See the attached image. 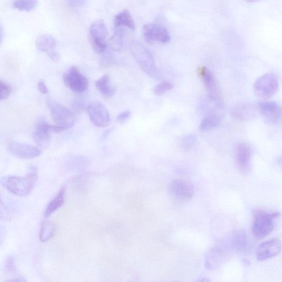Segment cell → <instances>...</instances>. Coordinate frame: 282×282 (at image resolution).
<instances>
[{
	"mask_svg": "<svg viewBox=\"0 0 282 282\" xmlns=\"http://www.w3.org/2000/svg\"><path fill=\"white\" fill-rule=\"evenodd\" d=\"M134 58L145 72L152 77H157L158 72L152 53L139 42L134 41L130 46Z\"/></svg>",
	"mask_w": 282,
	"mask_h": 282,
	"instance_id": "3957f363",
	"label": "cell"
},
{
	"mask_svg": "<svg viewBox=\"0 0 282 282\" xmlns=\"http://www.w3.org/2000/svg\"><path fill=\"white\" fill-rule=\"evenodd\" d=\"M90 39L105 41L108 35L107 26L102 19H98L91 25L89 28Z\"/></svg>",
	"mask_w": 282,
	"mask_h": 282,
	"instance_id": "d6986e66",
	"label": "cell"
},
{
	"mask_svg": "<svg viewBox=\"0 0 282 282\" xmlns=\"http://www.w3.org/2000/svg\"><path fill=\"white\" fill-rule=\"evenodd\" d=\"M223 251L215 248L209 251L206 257V266L209 269H215L220 264L223 257Z\"/></svg>",
	"mask_w": 282,
	"mask_h": 282,
	"instance_id": "484cf974",
	"label": "cell"
},
{
	"mask_svg": "<svg viewBox=\"0 0 282 282\" xmlns=\"http://www.w3.org/2000/svg\"><path fill=\"white\" fill-rule=\"evenodd\" d=\"M207 91L210 100L221 103V92L215 77L207 67L202 66L197 70Z\"/></svg>",
	"mask_w": 282,
	"mask_h": 282,
	"instance_id": "ba28073f",
	"label": "cell"
},
{
	"mask_svg": "<svg viewBox=\"0 0 282 282\" xmlns=\"http://www.w3.org/2000/svg\"><path fill=\"white\" fill-rule=\"evenodd\" d=\"M143 34L145 39L148 43L159 41L161 43H167L171 40L166 28L160 25L150 24L144 26Z\"/></svg>",
	"mask_w": 282,
	"mask_h": 282,
	"instance_id": "8fae6325",
	"label": "cell"
},
{
	"mask_svg": "<svg viewBox=\"0 0 282 282\" xmlns=\"http://www.w3.org/2000/svg\"><path fill=\"white\" fill-rule=\"evenodd\" d=\"M38 89L40 92L43 95L47 94L49 91L46 84L43 81H40L38 82Z\"/></svg>",
	"mask_w": 282,
	"mask_h": 282,
	"instance_id": "e575fe53",
	"label": "cell"
},
{
	"mask_svg": "<svg viewBox=\"0 0 282 282\" xmlns=\"http://www.w3.org/2000/svg\"><path fill=\"white\" fill-rule=\"evenodd\" d=\"M125 30L121 27L116 28L113 35L109 40V45L112 50L119 52L124 48Z\"/></svg>",
	"mask_w": 282,
	"mask_h": 282,
	"instance_id": "d4e9b609",
	"label": "cell"
},
{
	"mask_svg": "<svg viewBox=\"0 0 282 282\" xmlns=\"http://www.w3.org/2000/svg\"><path fill=\"white\" fill-rule=\"evenodd\" d=\"M63 130L56 125H49L45 122L39 123L33 133V138L35 143L41 147H46L50 144L51 133L59 132Z\"/></svg>",
	"mask_w": 282,
	"mask_h": 282,
	"instance_id": "4fadbf2b",
	"label": "cell"
},
{
	"mask_svg": "<svg viewBox=\"0 0 282 282\" xmlns=\"http://www.w3.org/2000/svg\"><path fill=\"white\" fill-rule=\"evenodd\" d=\"M252 151L250 146L246 143H239L236 148V163L239 171L248 174L251 170Z\"/></svg>",
	"mask_w": 282,
	"mask_h": 282,
	"instance_id": "5bb4252c",
	"label": "cell"
},
{
	"mask_svg": "<svg viewBox=\"0 0 282 282\" xmlns=\"http://www.w3.org/2000/svg\"><path fill=\"white\" fill-rule=\"evenodd\" d=\"M279 81L276 75L268 73L259 77L253 86L255 93L260 98L267 100L277 93Z\"/></svg>",
	"mask_w": 282,
	"mask_h": 282,
	"instance_id": "5b68a950",
	"label": "cell"
},
{
	"mask_svg": "<svg viewBox=\"0 0 282 282\" xmlns=\"http://www.w3.org/2000/svg\"><path fill=\"white\" fill-rule=\"evenodd\" d=\"M196 137L194 134L182 137L179 140L178 147L182 151L189 152L191 151L196 145Z\"/></svg>",
	"mask_w": 282,
	"mask_h": 282,
	"instance_id": "83f0119b",
	"label": "cell"
},
{
	"mask_svg": "<svg viewBox=\"0 0 282 282\" xmlns=\"http://www.w3.org/2000/svg\"><path fill=\"white\" fill-rule=\"evenodd\" d=\"M38 171L36 167L30 168L27 174L22 176H6L2 180V185L11 193L20 197L30 195L36 184Z\"/></svg>",
	"mask_w": 282,
	"mask_h": 282,
	"instance_id": "6da1fadb",
	"label": "cell"
},
{
	"mask_svg": "<svg viewBox=\"0 0 282 282\" xmlns=\"http://www.w3.org/2000/svg\"><path fill=\"white\" fill-rule=\"evenodd\" d=\"M66 189L62 187L54 198L48 203L44 212V217L48 218L60 208L65 203Z\"/></svg>",
	"mask_w": 282,
	"mask_h": 282,
	"instance_id": "44dd1931",
	"label": "cell"
},
{
	"mask_svg": "<svg viewBox=\"0 0 282 282\" xmlns=\"http://www.w3.org/2000/svg\"><path fill=\"white\" fill-rule=\"evenodd\" d=\"M65 85L75 92L85 91L88 86V80L76 66L68 69L63 76Z\"/></svg>",
	"mask_w": 282,
	"mask_h": 282,
	"instance_id": "52a82bcc",
	"label": "cell"
},
{
	"mask_svg": "<svg viewBox=\"0 0 282 282\" xmlns=\"http://www.w3.org/2000/svg\"><path fill=\"white\" fill-rule=\"evenodd\" d=\"M9 152L17 158L24 159H31L38 157L41 151L34 146L11 141L8 144Z\"/></svg>",
	"mask_w": 282,
	"mask_h": 282,
	"instance_id": "30bf717a",
	"label": "cell"
},
{
	"mask_svg": "<svg viewBox=\"0 0 282 282\" xmlns=\"http://www.w3.org/2000/svg\"><path fill=\"white\" fill-rule=\"evenodd\" d=\"M281 250V243L278 239L274 238L261 244L256 251V257L259 261L270 259L279 254Z\"/></svg>",
	"mask_w": 282,
	"mask_h": 282,
	"instance_id": "9a60e30c",
	"label": "cell"
},
{
	"mask_svg": "<svg viewBox=\"0 0 282 282\" xmlns=\"http://www.w3.org/2000/svg\"><path fill=\"white\" fill-rule=\"evenodd\" d=\"M91 46L96 53L102 54L107 51L108 45L105 41L90 39Z\"/></svg>",
	"mask_w": 282,
	"mask_h": 282,
	"instance_id": "4dcf8cb0",
	"label": "cell"
},
{
	"mask_svg": "<svg viewBox=\"0 0 282 282\" xmlns=\"http://www.w3.org/2000/svg\"><path fill=\"white\" fill-rule=\"evenodd\" d=\"M232 115L239 120L250 119L255 115V108L249 103H240L231 110Z\"/></svg>",
	"mask_w": 282,
	"mask_h": 282,
	"instance_id": "ac0fdd59",
	"label": "cell"
},
{
	"mask_svg": "<svg viewBox=\"0 0 282 282\" xmlns=\"http://www.w3.org/2000/svg\"><path fill=\"white\" fill-rule=\"evenodd\" d=\"M56 41L51 35H41L37 40L36 46L38 50L45 53L53 61L57 62L60 58V55L56 51Z\"/></svg>",
	"mask_w": 282,
	"mask_h": 282,
	"instance_id": "2e32d148",
	"label": "cell"
},
{
	"mask_svg": "<svg viewBox=\"0 0 282 282\" xmlns=\"http://www.w3.org/2000/svg\"><path fill=\"white\" fill-rule=\"evenodd\" d=\"M174 88L173 84L164 82L158 84L154 88L153 92L155 95L157 96H161L167 92V91L172 90Z\"/></svg>",
	"mask_w": 282,
	"mask_h": 282,
	"instance_id": "f546056e",
	"label": "cell"
},
{
	"mask_svg": "<svg viewBox=\"0 0 282 282\" xmlns=\"http://www.w3.org/2000/svg\"><path fill=\"white\" fill-rule=\"evenodd\" d=\"M131 115V112L125 111L120 114L116 118V121L120 124H124L129 119Z\"/></svg>",
	"mask_w": 282,
	"mask_h": 282,
	"instance_id": "836d02e7",
	"label": "cell"
},
{
	"mask_svg": "<svg viewBox=\"0 0 282 282\" xmlns=\"http://www.w3.org/2000/svg\"><path fill=\"white\" fill-rule=\"evenodd\" d=\"M37 0H31V1H15L13 3L14 8L20 11L30 12L34 10L38 4Z\"/></svg>",
	"mask_w": 282,
	"mask_h": 282,
	"instance_id": "f1b7e54d",
	"label": "cell"
},
{
	"mask_svg": "<svg viewBox=\"0 0 282 282\" xmlns=\"http://www.w3.org/2000/svg\"><path fill=\"white\" fill-rule=\"evenodd\" d=\"M87 2L83 1V0H72V1H68L67 3L72 6L77 7L85 5Z\"/></svg>",
	"mask_w": 282,
	"mask_h": 282,
	"instance_id": "8d00e7d4",
	"label": "cell"
},
{
	"mask_svg": "<svg viewBox=\"0 0 282 282\" xmlns=\"http://www.w3.org/2000/svg\"><path fill=\"white\" fill-rule=\"evenodd\" d=\"M96 86L98 90L105 97H113L116 91V89L111 84L110 77L105 75L96 82Z\"/></svg>",
	"mask_w": 282,
	"mask_h": 282,
	"instance_id": "603a6c76",
	"label": "cell"
},
{
	"mask_svg": "<svg viewBox=\"0 0 282 282\" xmlns=\"http://www.w3.org/2000/svg\"><path fill=\"white\" fill-rule=\"evenodd\" d=\"M168 192L174 200L189 201L194 196L195 187L191 182L187 180L175 179L169 184Z\"/></svg>",
	"mask_w": 282,
	"mask_h": 282,
	"instance_id": "8992f818",
	"label": "cell"
},
{
	"mask_svg": "<svg viewBox=\"0 0 282 282\" xmlns=\"http://www.w3.org/2000/svg\"><path fill=\"white\" fill-rule=\"evenodd\" d=\"M248 246L247 237L242 230H238L233 232L229 240V246L232 250L241 252L245 250Z\"/></svg>",
	"mask_w": 282,
	"mask_h": 282,
	"instance_id": "7402d4cb",
	"label": "cell"
},
{
	"mask_svg": "<svg viewBox=\"0 0 282 282\" xmlns=\"http://www.w3.org/2000/svg\"><path fill=\"white\" fill-rule=\"evenodd\" d=\"M114 25L116 28L125 27L129 29L135 30V25L130 13L125 10L116 15L114 19Z\"/></svg>",
	"mask_w": 282,
	"mask_h": 282,
	"instance_id": "cb8c5ba5",
	"label": "cell"
},
{
	"mask_svg": "<svg viewBox=\"0 0 282 282\" xmlns=\"http://www.w3.org/2000/svg\"><path fill=\"white\" fill-rule=\"evenodd\" d=\"M87 111L91 122L96 126L104 128L110 125L111 119L109 111L100 102L89 104Z\"/></svg>",
	"mask_w": 282,
	"mask_h": 282,
	"instance_id": "9c48e42d",
	"label": "cell"
},
{
	"mask_svg": "<svg viewBox=\"0 0 282 282\" xmlns=\"http://www.w3.org/2000/svg\"><path fill=\"white\" fill-rule=\"evenodd\" d=\"M114 62L113 57L109 53H104L101 58V65L103 67L110 66Z\"/></svg>",
	"mask_w": 282,
	"mask_h": 282,
	"instance_id": "d6a6232c",
	"label": "cell"
},
{
	"mask_svg": "<svg viewBox=\"0 0 282 282\" xmlns=\"http://www.w3.org/2000/svg\"><path fill=\"white\" fill-rule=\"evenodd\" d=\"M277 212L256 210L253 213L252 226L253 234L258 239L270 235L274 229V221L279 217Z\"/></svg>",
	"mask_w": 282,
	"mask_h": 282,
	"instance_id": "7a4b0ae2",
	"label": "cell"
},
{
	"mask_svg": "<svg viewBox=\"0 0 282 282\" xmlns=\"http://www.w3.org/2000/svg\"><path fill=\"white\" fill-rule=\"evenodd\" d=\"M222 119V115L220 112H216L207 114L202 119L199 129L204 132L214 130L220 125Z\"/></svg>",
	"mask_w": 282,
	"mask_h": 282,
	"instance_id": "ffe728a7",
	"label": "cell"
},
{
	"mask_svg": "<svg viewBox=\"0 0 282 282\" xmlns=\"http://www.w3.org/2000/svg\"><path fill=\"white\" fill-rule=\"evenodd\" d=\"M197 282H210V281L207 278H203Z\"/></svg>",
	"mask_w": 282,
	"mask_h": 282,
	"instance_id": "ab89813d",
	"label": "cell"
},
{
	"mask_svg": "<svg viewBox=\"0 0 282 282\" xmlns=\"http://www.w3.org/2000/svg\"><path fill=\"white\" fill-rule=\"evenodd\" d=\"M89 160L87 157L81 155H73L67 158L65 166L70 172H82L89 166Z\"/></svg>",
	"mask_w": 282,
	"mask_h": 282,
	"instance_id": "e0dca14e",
	"label": "cell"
},
{
	"mask_svg": "<svg viewBox=\"0 0 282 282\" xmlns=\"http://www.w3.org/2000/svg\"><path fill=\"white\" fill-rule=\"evenodd\" d=\"M15 259L13 257H10L7 260L6 268L7 270L12 271L15 269Z\"/></svg>",
	"mask_w": 282,
	"mask_h": 282,
	"instance_id": "d590c367",
	"label": "cell"
},
{
	"mask_svg": "<svg viewBox=\"0 0 282 282\" xmlns=\"http://www.w3.org/2000/svg\"><path fill=\"white\" fill-rule=\"evenodd\" d=\"M48 107L50 109L51 115L56 126L64 131L72 128L75 123V116L73 112L52 98L46 100Z\"/></svg>",
	"mask_w": 282,
	"mask_h": 282,
	"instance_id": "277c9868",
	"label": "cell"
},
{
	"mask_svg": "<svg viewBox=\"0 0 282 282\" xmlns=\"http://www.w3.org/2000/svg\"><path fill=\"white\" fill-rule=\"evenodd\" d=\"M74 103V107L77 110H82L84 108V104L80 99L75 100Z\"/></svg>",
	"mask_w": 282,
	"mask_h": 282,
	"instance_id": "74e56055",
	"label": "cell"
},
{
	"mask_svg": "<svg viewBox=\"0 0 282 282\" xmlns=\"http://www.w3.org/2000/svg\"><path fill=\"white\" fill-rule=\"evenodd\" d=\"M55 227L50 221H45L41 224L39 232V239L42 242H46L51 239L55 234Z\"/></svg>",
	"mask_w": 282,
	"mask_h": 282,
	"instance_id": "4316f807",
	"label": "cell"
},
{
	"mask_svg": "<svg viewBox=\"0 0 282 282\" xmlns=\"http://www.w3.org/2000/svg\"><path fill=\"white\" fill-rule=\"evenodd\" d=\"M5 282H27V281L23 277H17L6 280Z\"/></svg>",
	"mask_w": 282,
	"mask_h": 282,
	"instance_id": "f35d334b",
	"label": "cell"
},
{
	"mask_svg": "<svg viewBox=\"0 0 282 282\" xmlns=\"http://www.w3.org/2000/svg\"><path fill=\"white\" fill-rule=\"evenodd\" d=\"M11 87L8 83L0 82V100H4L8 98L11 92Z\"/></svg>",
	"mask_w": 282,
	"mask_h": 282,
	"instance_id": "1f68e13d",
	"label": "cell"
},
{
	"mask_svg": "<svg viewBox=\"0 0 282 282\" xmlns=\"http://www.w3.org/2000/svg\"><path fill=\"white\" fill-rule=\"evenodd\" d=\"M257 107L260 113L267 123L276 125L279 122L282 115V110L276 102L273 101L260 102Z\"/></svg>",
	"mask_w": 282,
	"mask_h": 282,
	"instance_id": "7c38bea8",
	"label": "cell"
}]
</instances>
